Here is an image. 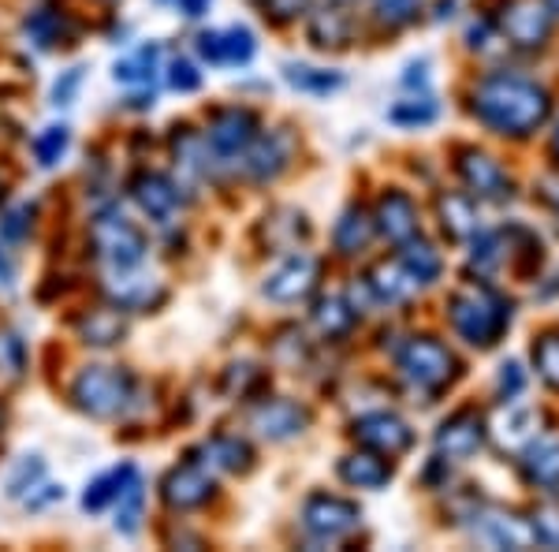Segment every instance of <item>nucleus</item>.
Returning a JSON list of instances; mask_svg holds the SVG:
<instances>
[{
    "label": "nucleus",
    "mask_w": 559,
    "mask_h": 552,
    "mask_svg": "<svg viewBox=\"0 0 559 552\" xmlns=\"http://www.w3.org/2000/svg\"><path fill=\"white\" fill-rule=\"evenodd\" d=\"M284 79H287V83H292L295 90H306V94H329V90H340V86H344V75H336V71L302 68V64H287V68H284Z\"/></svg>",
    "instance_id": "nucleus-35"
},
{
    "label": "nucleus",
    "mask_w": 559,
    "mask_h": 552,
    "mask_svg": "<svg viewBox=\"0 0 559 552\" xmlns=\"http://www.w3.org/2000/svg\"><path fill=\"white\" fill-rule=\"evenodd\" d=\"M157 57H160V49L157 45H142V49H134L128 60H120L116 64V83H123V86H150L153 83V71H157Z\"/></svg>",
    "instance_id": "nucleus-32"
},
{
    "label": "nucleus",
    "mask_w": 559,
    "mask_h": 552,
    "mask_svg": "<svg viewBox=\"0 0 559 552\" xmlns=\"http://www.w3.org/2000/svg\"><path fill=\"white\" fill-rule=\"evenodd\" d=\"M459 176H463V184L471 187V195H477V198H489V202H503V198H511L508 172H503L489 153H481V150L459 153Z\"/></svg>",
    "instance_id": "nucleus-15"
},
{
    "label": "nucleus",
    "mask_w": 559,
    "mask_h": 552,
    "mask_svg": "<svg viewBox=\"0 0 559 552\" xmlns=\"http://www.w3.org/2000/svg\"><path fill=\"white\" fill-rule=\"evenodd\" d=\"M400 261L407 266V273L418 280V284H432V280L440 277V269H444V261H440L437 250H432L429 243H421V239H407V243H403Z\"/></svg>",
    "instance_id": "nucleus-31"
},
{
    "label": "nucleus",
    "mask_w": 559,
    "mask_h": 552,
    "mask_svg": "<svg viewBox=\"0 0 559 552\" xmlns=\"http://www.w3.org/2000/svg\"><path fill=\"white\" fill-rule=\"evenodd\" d=\"M12 277H15L12 261H8V255H4V250H0V284H12Z\"/></svg>",
    "instance_id": "nucleus-48"
},
{
    "label": "nucleus",
    "mask_w": 559,
    "mask_h": 552,
    "mask_svg": "<svg viewBox=\"0 0 559 552\" xmlns=\"http://www.w3.org/2000/svg\"><path fill=\"white\" fill-rule=\"evenodd\" d=\"M94 247L112 269H134L146 258V235L134 228V221H128L123 213L108 210L94 221Z\"/></svg>",
    "instance_id": "nucleus-5"
},
{
    "label": "nucleus",
    "mask_w": 559,
    "mask_h": 552,
    "mask_svg": "<svg viewBox=\"0 0 559 552\" xmlns=\"http://www.w3.org/2000/svg\"><path fill=\"white\" fill-rule=\"evenodd\" d=\"M112 280H108V295L116 298L120 310H150L165 298V287H160L157 277H142L139 266L134 269H112Z\"/></svg>",
    "instance_id": "nucleus-18"
},
{
    "label": "nucleus",
    "mask_w": 559,
    "mask_h": 552,
    "mask_svg": "<svg viewBox=\"0 0 559 552\" xmlns=\"http://www.w3.org/2000/svg\"><path fill=\"white\" fill-rule=\"evenodd\" d=\"M23 340L15 332H0V374L4 377H20L23 374Z\"/></svg>",
    "instance_id": "nucleus-42"
},
{
    "label": "nucleus",
    "mask_w": 559,
    "mask_h": 552,
    "mask_svg": "<svg viewBox=\"0 0 559 552\" xmlns=\"http://www.w3.org/2000/svg\"><path fill=\"white\" fill-rule=\"evenodd\" d=\"M287 161H292V134L269 131V134H258V139L250 142L239 165L247 168L250 179H258V184H269V179H276L280 172L287 168Z\"/></svg>",
    "instance_id": "nucleus-16"
},
{
    "label": "nucleus",
    "mask_w": 559,
    "mask_h": 552,
    "mask_svg": "<svg viewBox=\"0 0 559 552\" xmlns=\"http://www.w3.org/2000/svg\"><path fill=\"white\" fill-rule=\"evenodd\" d=\"M522 388H526V377L519 374L515 362H508V366H503V374H500V396H503V403H508V400H519Z\"/></svg>",
    "instance_id": "nucleus-45"
},
{
    "label": "nucleus",
    "mask_w": 559,
    "mask_h": 552,
    "mask_svg": "<svg viewBox=\"0 0 559 552\" xmlns=\"http://www.w3.org/2000/svg\"><path fill=\"white\" fill-rule=\"evenodd\" d=\"M310 8V0H265V15H273L276 23H292Z\"/></svg>",
    "instance_id": "nucleus-44"
},
{
    "label": "nucleus",
    "mask_w": 559,
    "mask_h": 552,
    "mask_svg": "<svg viewBox=\"0 0 559 552\" xmlns=\"http://www.w3.org/2000/svg\"><path fill=\"white\" fill-rule=\"evenodd\" d=\"M552 153L559 157V124H556V134H552Z\"/></svg>",
    "instance_id": "nucleus-49"
},
{
    "label": "nucleus",
    "mask_w": 559,
    "mask_h": 552,
    "mask_svg": "<svg viewBox=\"0 0 559 552\" xmlns=\"http://www.w3.org/2000/svg\"><path fill=\"white\" fill-rule=\"evenodd\" d=\"M362 512H358L355 501H344V496H329V493H313L310 501L302 504V530L318 541H340L347 538L350 530L358 527Z\"/></svg>",
    "instance_id": "nucleus-6"
},
{
    "label": "nucleus",
    "mask_w": 559,
    "mask_h": 552,
    "mask_svg": "<svg viewBox=\"0 0 559 552\" xmlns=\"http://www.w3.org/2000/svg\"><path fill=\"white\" fill-rule=\"evenodd\" d=\"M400 369L414 388H421V392H440V388H448L455 381L459 362L440 340L418 337L400 351Z\"/></svg>",
    "instance_id": "nucleus-4"
},
{
    "label": "nucleus",
    "mask_w": 559,
    "mask_h": 552,
    "mask_svg": "<svg viewBox=\"0 0 559 552\" xmlns=\"http://www.w3.org/2000/svg\"><path fill=\"white\" fill-rule=\"evenodd\" d=\"M548 4H552V8H556V12H559V0H548Z\"/></svg>",
    "instance_id": "nucleus-50"
},
{
    "label": "nucleus",
    "mask_w": 559,
    "mask_h": 552,
    "mask_svg": "<svg viewBox=\"0 0 559 552\" xmlns=\"http://www.w3.org/2000/svg\"><path fill=\"white\" fill-rule=\"evenodd\" d=\"M522 474L537 489H559V441L556 437H534L522 448Z\"/></svg>",
    "instance_id": "nucleus-21"
},
{
    "label": "nucleus",
    "mask_w": 559,
    "mask_h": 552,
    "mask_svg": "<svg viewBox=\"0 0 559 552\" xmlns=\"http://www.w3.org/2000/svg\"><path fill=\"white\" fill-rule=\"evenodd\" d=\"M79 332H83L86 343H94V348H112V343H120L128 337V325L116 310H90L83 321H79Z\"/></svg>",
    "instance_id": "nucleus-29"
},
{
    "label": "nucleus",
    "mask_w": 559,
    "mask_h": 552,
    "mask_svg": "<svg viewBox=\"0 0 559 552\" xmlns=\"http://www.w3.org/2000/svg\"><path fill=\"white\" fill-rule=\"evenodd\" d=\"M254 34L247 26H228V31H210L198 38V52L202 60H210L216 68H236V64H250L254 57Z\"/></svg>",
    "instance_id": "nucleus-17"
},
{
    "label": "nucleus",
    "mask_w": 559,
    "mask_h": 552,
    "mask_svg": "<svg viewBox=\"0 0 559 552\" xmlns=\"http://www.w3.org/2000/svg\"><path fill=\"white\" fill-rule=\"evenodd\" d=\"M485 445V422L477 411H459L452 419L440 422L437 430V451L444 459H455V463H463V459L477 456Z\"/></svg>",
    "instance_id": "nucleus-14"
},
{
    "label": "nucleus",
    "mask_w": 559,
    "mask_h": 552,
    "mask_svg": "<svg viewBox=\"0 0 559 552\" xmlns=\"http://www.w3.org/2000/svg\"><path fill=\"white\" fill-rule=\"evenodd\" d=\"M500 26H503V38H511V45L537 49L552 34V8H548V0H508Z\"/></svg>",
    "instance_id": "nucleus-7"
},
{
    "label": "nucleus",
    "mask_w": 559,
    "mask_h": 552,
    "mask_svg": "<svg viewBox=\"0 0 559 552\" xmlns=\"http://www.w3.org/2000/svg\"><path fill=\"white\" fill-rule=\"evenodd\" d=\"M437 102H432L429 94H421V97H411V102H400L388 113V120L392 124H400V128H426V124L437 120Z\"/></svg>",
    "instance_id": "nucleus-36"
},
{
    "label": "nucleus",
    "mask_w": 559,
    "mask_h": 552,
    "mask_svg": "<svg viewBox=\"0 0 559 552\" xmlns=\"http://www.w3.org/2000/svg\"><path fill=\"white\" fill-rule=\"evenodd\" d=\"M534 369L545 385L559 388V332H545V337L534 343Z\"/></svg>",
    "instance_id": "nucleus-37"
},
{
    "label": "nucleus",
    "mask_w": 559,
    "mask_h": 552,
    "mask_svg": "<svg viewBox=\"0 0 559 552\" xmlns=\"http://www.w3.org/2000/svg\"><path fill=\"white\" fill-rule=\"evenodd\" d=\"M173 4L187 15V20H198V15L210 12V0H173Z\"/></svg>",
    "instance_id": "nucleus-47"
},
{
    "label": "nucleus",
    "mask_w": 559,
    "mask_h": 552,
    "mask_svg": "<svg viewBox=\"0 0 559 552\" xmlns=\"http://www.w3.org/2000/svg\"><path fill=\"white\" fill-rule=\"evenodd\" d=\"M530 527H534L537 545L559 549V504H537L530 515Z\"/></svg>",
    "instance_id": "nucleus-39"
},
{
    "label": "nucleus",
    "mask_w": 559,
    "mask_h": 552,
    "mask_svg": "<svg viewBox=\"0 0 559 552\" xmlns=\"http://www.w3.org/2000/svg\"><path fill=\"white\" fill-rule=\"evenodd\" d=\"M168 83H173V90H179V94H191V90L202 86V75L194 71V64H187V60H176L173 71H168Z\"/></svg>",
    "instance_id": "nucleus-43"
},
{
    "label": "nucleus",
    "mask_w": 559,
    "mask_h": 552,
    "mask_svg": "<svg viewBox=\"0 0 559 552\" xmlns=\"http://www.w3.org/2000/svg\"><path fill=\"white\" fill-rule=\"evenodd\" d=\"M340 478L355 489H381L392 482V467L384 463V456L366 448V451H358V456L340 459Z\"/></svg>",
    "instance_id": "nucleus-24"
},
{
    "label": "nucleus",
    "mask_w": 559,
    "mask_h": 552,
    "mask_svg": "<svg viewBox=\"0 0 559 552\" xmlns=\"http://www.w3.org/2000/svg\"><path fill=\"white\" fill-rule=\"evenodd\" d=\"M313 284H318V258L306 255V250H295V255H287L269 273L261 292H265V298H273V303H299V298L313 292Z\"/></svg>",
    "instance_id": "nucleus-10"
},
{
    "label": "nucleus",
    "mask_w": 559,
    "mask_h": 552,
    "mask_svg": "<svg viewBox=\"0 0 559 552\" xmlns=\"http://www.w3.org/2000/svg\"><path fill=\"white\" fill-rule=\"evenodd\" d=\"M355 34V20L336 4H324L321 12H313L310 20V42L321 45V49H344Z\"/></svg>",
    "instance_id": "nucleus-23"
},
{
    "label": "nucleus",
    "mask_w": 559,
    "mask_h": 552,
    "mask_svg": "<svg viewBox=\"0 0 559 552\" xmlns=\"http://www.w3.org/2000/svg\"><path fill=\"white\" fill-rule=\"evenodd\" d=\"M369 239H373V221H369L358 205H350V210L340 216L336 232H332V243H336V250L344 258H355L369 247Z\"/></svg>",
    "instance_id": "nucleus-26"
},
{
    "label": "nucleus",
    "mask_w": 559,
    "mask_h": 552,
    "mask_svg": "<svg viewBox=\"0 0 559 552\" xmlns=\"http://www.w3.org/2000/svg\"><path fill=\"white\" fill-rule=\"evenodd\" d=\"M213 489H216V482H213L210 467L191 459V463H179L176 470H168L165 485H160V496H165L168 508L191 512V508H202V504L210 501Z\"/></svg>",
    "instance_id": "nucleus-12"
},
{
    "label": "nucleus",
    "mask_w": 559,
    "mask_h": 552,
    "mask_svg": "<svg viewBox=\"0 0 559 552\" xmlns=\"http://www.w3.org/2000/svg\"><path fill=\"white\" fill-rule=\"evenodd\" d=\"M373 228L381 232L384 239H392L403 247V243L418 235V210H414V202L403 191H388V195H381V202H377Z\"/></svg>",
    "instance_id": "nucleus-19"
},
{
    "label": "nucleus",
    "mask_w": 559,
    "mask_h": 552,
    "mask_svg": "<svg viewBox=\"0 0 559 552\" xmlns=\"http://www.w3.org/2000/svg\"><path fill=\"white\" fill-rule=\"evenodd\" d=\"M131 195H134V202L142 205V213L153 216L157 224H168L176 216L179 210V191H176V184H168L165 176H139L131 184Z\"/></svg>",
    "instance_id": "nucleus-20"
},
{
    "label": "nucleus",
    "mask_w": 559,
    "mask_h": 552,
    "mask_svg": "<svg viewBox=\"0 0 559 552\" xmlns=\"http://www.w3.org/2000/svg\"><path fill=\"white\" fill-rule=\"evenodd\" d=\"M350 433H355L358 445L369 448V451H377V456H384V459L403 456V451L414 445V430L400 419V414H392V411L362 414Z\"/></svg>",
    "instance_id": "nucleus-9"
},
{
    "label": "nucleus",
    "mask_w": 559,
    "mask_h": 552,
    "mask_svg": "<svg viewBox=\"0 0 559 552\" xmlns=\"http://www.w3.org/2000/svg\"><path fill=\"white\" fill-rule=\"evenodd\" d=\"M202 456H205V467H213V470H247L254 451L239 437H213V441H205Z\"/></svg>",
    "instance_id": "nucleus-28"
},
{
    "label": "nucleus",
    "mask_w": 559,
    "mask_h": 552,
    "mask_svg": "<svg viewBox=\"0 0 559 552\" xmlns=\"http://www.w3.org/2000/svg\"><path fill=\"white\" fill-rule=\"evenodd\" d=\"M440 210V224L452 239H471L477 235V205L471 195H440L437 202Z\"/></svg>",
    "instance_id": "nucleus-25"
},
{
    "label": "nucleus",
    "mask_w": 559,
    "mask_h": 552,
    "mask_svg": "<svg viewBox=\"0 0 559 552\" xmlns=\"http://www.w3.org/2000/svg\"><path fill=\"white\" fill-rule=\"evenodd\" d=\"M131 474H134V467H131V463H123V467H116V470H108V474H102L94 485L86 489L83 508H86V512H102L108 501H116V496H120V489L128 485V478H131Z\"/></svg>",
    "instance_id": "nucleus-34"
},
{
    "label": "nucleus",
    "mask_w": 559,
    "mask_h": 552,
    "mask_svg": "<svg viewBox=\"0 0 559 552\" xmlns=\"http://www.w3.org/2000/svg\"><path fill=\"white\" fill-rule=\"evenodd\" d=\"M79 83H83V68H71L64 83H57V86H52V102H57V105H68V102H71V94H75V86H79Z\"/></svg>",
    "instance_id": "nucleus-46"
},
{
    "label": "nucleus",
    "mask_w": 559,
    "mask_h": 552,
    "mask_svg": "<svg viewBox=\"0 0 559 552\" xmlns=\"http://www.w3.org/2000/svg\"><path fill=\"white\" fill-rule=\"evenodd\" d=\"M534 425L537 419L530 407H519L515 400H508V411L496 422V437H500L503 448H526L530 441H534Z\"/></svg>",
    "instance_id": "nucleus-27"
},
{
    "label": "nucleus",
    "mask_w": 559,
    "mask_h": 552,
    "mask_svg": "<svg viewBox=\"0 0 559 552\" xmlns=\"http://www.w3.org/2000/svg\"><path fill=\"white\" fill-rule=\"evenodd\" d=\"M448 318L471 348H492L511 325V303L500 292H492L489 284H471L452 295Z\"/></svg>",
    "instance_id": "nucleus-2"
},
{
    "label": "nucleus",
    "mask_w": 559,
    "mask_h": 552,
    "mask_svg": "<svg viewBox=\"0 0 559 552\" xmlns=\"http://www.w3.org/2000/svg\"><path fill=\"white\" fill-rule=\"evenodd\" d=\"M313 325H318L321 337L336 340V337H347L350 325H355V310L347 306V298L340 295H329L318 303V310H313Z\"/></svg>",
    "instance_id": "nucleus-30"
},
{
    "label": "nucleus",
    "mask_w": 559,
    "mask_h": 552,
    "mask_svg": "<svg viewBox=\"0 0 559 552\" xmlns=\"http://www.w3.org/2000/svg\"><path fill=\"white\" fill-rule=\"evenodd\" d=\"M142 504H146V489H142V478L139 470L128 478V485L120 489L116 496V530L120 533H134L142 522Z\"/></svg>",
    "instance_id": "nucleus-33"
},
{
    "label": "nucleus",
    "mask_w": 559,
    "mask_h": 552,
    "mask_svg": "<svg viewBox=\"0 0 559 552\" xmlns=\"http://www.w3.org/2000/svg\"><path fill=\"white\" fill-rule=\"evenodd\" d=\"M258 139V124L247 108H224V113L213 116L210 134H205V146L221 165H231V161H242L250 142Z\"/></svg>",
    "instance_id": "nucleus-8"
},
{
    "label": "nucleus",
    "mask_w": 559,
    "mask_h": 552,
    "mask_svg": "<svg viewBox=\"0 0 559 552\" xmlns=\"http://www.w3.org/2000/svg\"><path fill=\"white\" fill-rule=\"evenodd\" d=\"M552 113V97L548 90L522 75H485L474 86V116L492 128L496 134L508 139H526Z\"/></svg>",
    "instance_id": "nucleus-1"
},
{
    "label": "nucleus",
    "mask_w": 559,
    "mask_h": 552,
    "mask_svg": "<svg viewBox=\"0 0 559 552\" xmlns=\"http://www.w3.org/2000/svg\"><path fill=\"white\" fill-rule=\"evenodd\" d=\"M41 478H45L41 459H23V463L15 467L12 474H8V496H12V501H26L34 489H41L38 485Z\"/></svg>",
    "instance_id": "nucleus-38"
},
{
    "label": "nucleus",
    "mask_w": 559,
    "mask_h": 552,
    "mask_svg": "<svg viewBox=\"0 0 559 552\" xmlns=\"http://www.w3.org/2000/svg\"><path fill=\"white\" fill-rule=\"evenodd\" d=\"M474 538L492 549H530L537 545L530 519H519L515 512L503 508H477L474 512Z\"/></svg>",
    "instance_id": "nucleus-11"
},
{
    "label": "nucleus",
    "mask_w": 559,
    "mask_h": 552,
    "mask_svg": "<svg viewBox=\"0 0 559 552\" xmlns=\"http://www.w3.org/2000/svg\"><path fill=\"white\" fill-rule=\"evenodd\" d=\"M373 12L388 26H407L418 15V0H373Z\"/></svg>",
    "instance_id": "nucleus-41"
},
{
    "label": "nucleus",
    "mask_w": 559,
    "mask_h": 552,
    "mask_svg": "<svg viewBox=\"0 0 559 552\" xmlns=\"http://www.w3.org/2000/svg\"><path fill=\"white\" fill-rule=\"evenodd\" d=\"M68 150V128H45L34 142V157H38L41 168H52Z\"/></svg>",
    "instance_id": "nucleus-40"
},
{
    "label": "nucleus",
    "mask_w": 559,
    "mask_h": 552,
    "mask_svg": "<svg viewBox=\"0 0 559 552\" xmlns=\"http://www.w3.org/2000/svg\"><path fill=\"white\" fill-rule=\"evenodd\" d=\"M310 425V411L295 400H261L250 411V430L265 441H292Z\"/></svg>",
    "instance_id": "nucleus-13"
},
{
    "label": "nucleus",
    "mask_w": 559,
    "mask_h": 552,
    "mask_svg": "<svg viewBox=\"0 0 559 552\" xmlns=\"http://www.w3.org/2000/svg\"><path fill=\"white\" fill-rule=\"evenodd\" d=\"M139 385L123 366H86L71 385V400L94 419H120L134 407Z\"/></svg>",
    "instance_id": "nucleus-3"
},
{
    "label": "nucleus",
    "mask_w": 559,
    "mask_h": 552,
    "mask_svg": "<svg viewBox=\"0 0 559 552\" xmlns=\"http://www.w3.org/2000/svg\"><path fill=\"white\" fill-rule=\"evenodd\" d=\"M366 287L377 303H403V298H411L421 284L407 273V266L395 258V261H381V266L366 277Z\"/></svg>",
    "instance_id": "nucleus-22"
}]
</instances>
